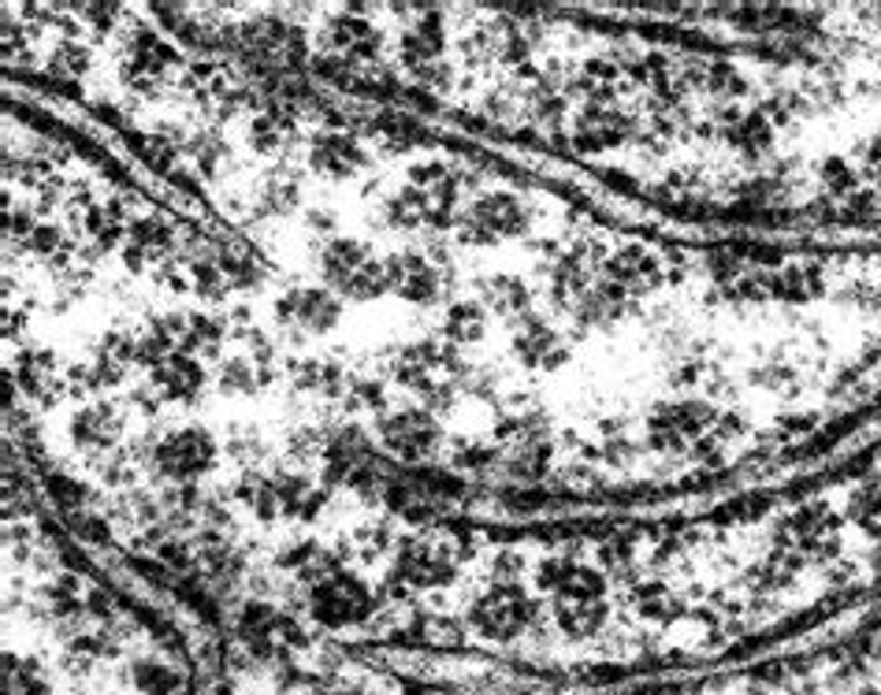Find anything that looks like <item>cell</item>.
Here are the masks:
<instances>
[{"label": "cell", "mask_w": 881, "mask_h": 695, "mask_svg": "<svg viewBox=\"0 0 881 695\" xmlns=\"http://www.w3.org/2000/svg\"><path fill=\"white\" fill-rule=\"evenodd\" d=\"M722 15L767 60L618 34L599 71L551 97L618 115L610 161L636 194L881 246V4Z\"/></svg>", "instance_id": "6da1fadb"}, {"label": "cell", "mask_w": 881, "mask_h": 695, "mask_svg": "<svg viewBox=\"0 0 881 695\" xmlns=\"http://www.w3.org/2000/svg\"><path fill=\"white\" fill-rule=\"evenodd\" d=\"M387 290L398 294L409 306H439L450 290V272L447 264L432 261L428 253L406 250L387 257Z\"/></svg>", "instance_id": "7a4b0ae2"}, {"label": "cell", "mask_w": 881, "mask_h": 695, "mask_svg": "<svg viewBox=\"0 0 881 695\" xmlns=\"http://www.w3.org/2000/svg\"><path fill=\"white\" fill-rule=\"evenodd\" d=\"M324 473L328 484L361 487V492H372V487L384 484V473H379L376 454H372V439L357 432V428H342V432L328 439Z\"/></svg>", "instance_id": "3957f363"}, {"label": "cell", "mask_w": 881, "mask_h": 695, "mask_svg": "<svg viewBox=\"0 0 881 695\" xmlns=\"http://www.w3.org/2000/svg\"><path fill=\"white\" fill-rule=\"evenodd\" d=\"M379 443L395 457H403V462H428V457H436L439 446H443V424H439L432 413H425L420 406H406V409H398V413L384 417V424H379Z\"/></svg>", "instance_id": "277c9868"}, {"label": "cell", "mask_w": 881, "mask_h": 695, "mask_svg": "<svg viewBox=\"0 0 881 695\" xmlns=\"http://www.w3.org/2000/svg\"><path fill=\"white\" fill-rule=\"evenodd\" d=\"M153 462L175 484H190V479L209 473L212 462H217V439L205 428H179V432L164 435L156 443Z\"/></svg>", "instance_id": "5b68a950"}, {"label": "cell", "mask_w": 881, "mask_h": 695, "mask_svg": "<svg viewBox=\"0 0 881 695\" xmlns=\"http://www.w3.org/2000/svg\"><path fill=\"white\" fill-rule=\"evenodd\" d=\"M372 599L365 592V584L354 581L346 573H331L324 581L312 584V618L331 625V629H342V625H357L361 618H368Z\"/></svg>", "instance_id": "8992f818"}, {"label": "cell", "mask_w": 881, "mask_h": 695, "mask_svg": "<svg viewBox=\"0 0 881 695\" xmlns=\"http://www.w3.org/2000/svg\"><path fill=\"white\" fill-rule=\"evenodd\" d=\"M276 309H279L283 324H294V328L309 331V335H328L342 317V301L324 287H298V290L283 294Z\"/></svg>", "instance_id": "52a82bcc"}, {"label": "cell", "mask_w": 881, "mask_h": 695, "mask_svg": "<svg viewBox=\"0 0 881 695\" xmlns=\"http://www.w3.org/2000/svg\"><path fill=\"white\" fill-rule=\"evenodd\" d=\"M487 335H492V320H487V309L480 306L473 294L447 301L443 320H439V339H447L450 346H458L465 357V354H473V350L484 346Z\"/></svg>", "instance_id": "ba28073f"}, {"label": "cell", "mask_w": 881, "mask_h": 695, "mask_svg": "<svg viewBox=\"0 0 881 695\" xmlns=\"http://www.w3.org/2000/svg\"><path fill=\"white\" fill-rule=\"evenodd\" d=\"M164 328V335L172 339L175 354L186 357H212L220 354V342H223V328L205 312H172V317L156 320Z\"/></svg>", "instance_id": "9c48e42d"}, {"label": "cell", "mask_w": 881, "mask_h": 695, "mask_svg": "<svg viewBox=\"0 0 881 695\" xmlns=\"http://www.w3.org/2000/svg\"><path fill=\"white\" fill-rule=\"evenodd\" d=\"M172 48L161 42L156 34H134L131 45H126V82L134 86V90H156V86L164 82V75H168L172 67Z\"/></svg>", "instance_id": "30bf717a"}, {"label": "cell", "mask_w": 881, "mask_h": 695, "mask_svg": "<svg viewBox=\"0 0 881 695\" xmlns=\"http://www.w3.org/2000/svg\"><path fill=\"white\" fill-rule=\"evenodd\" d=\"M309 161H312V168L320 175H328V179H350V175H357L365 168V150H361L350 134L328 131L312 142Z\"/></svg>", "instance_id": "8fae6325"}, {"label": "cell", "mask_w": 881, "mask_h": 695, "mask_svg": "<svg viewBox=\"0 0 881 695\" xmlns=\"http://www.w3.org/2000/svg\"><path fill=\"white\" fill-rule=\"evenodd\" d=\"M328 45L335 48L342 60L365 64L379 53V31L365 15H339L328 26Z\"/></svg>", "instance_id": "7c38bea8"}, {"label": "cell", "mask_w": 881, "mask_h": 695, "mask_svg": "<svg viewBox=\"0 0 881 695\" xmlns=\"http://www.w3.org/2000/svg\"><path fill=\"white\" fill-rule=\"evenodd\" d=\"M276 498H279V517H301L312 521L328 503V487L312 484L301 473H279L276 476Z\"/></svg>", "instance_id": "4fadbf2b"}, {"label": "cell", "mask_w": 881, "mask_h": 695, "mask_svg": "<svg viewBox=\"0 0 881 695\" xmlns=\"http://www.w3.org/2000/svg\"><path fill=\"white\" fill-rule=\"evenodd\" d=\"M71 435L86 450H109L120 435V413L109 402H86L71 417Z\"/></svg>", "instance_id": "5bb4252c"}, {"label": "cell", "mask_w": 881, "mask_h": 695, "mask_svg": "<svg viewBox=\"0 0 881 695\" xmlns=\"http://www.w3.org/2000/svg\"><path fill=\"white\" fill-rule=\"evenodd\" d=\"M153 384L164 398L172 402H186L205 387V368L198 357H186V354H172L164 365L153 368Z\"/></svg>", "instance_id": "9a60e30c"}, {"label": "cell", "mask_w": 881, "mask_h": 695, "mask_svg": "<svg viewBox=\"0 0 881 695\" xmlns=\"http://www.w3.org/2000/svg\"><path fill=\"white\" fill-rule=\"evenodd\" d=\"M172 250V228L161 217H142L131 220L126 231V264L142 268L145 261H161Z\"/></svg>", "instance_id": "2e32d148"}, {"label": "cell", "mask_w": 881, "mask_h": 695, "mask_svg": "<svg viewBox=\"0 0 881 695\" xmlns=\"http://www.w3.org/2000/svg\"><path fill=\"white\" fill-rule=\"evenodd\" d=\"M368 261H372L368 250L354 239H331L328 246L320 250V272H324L328 287H335V290L346 287Z\"/></svg>", "instance_id": "e0dca14e"}, {"label": "cell", "mask_w": 881, "mask_h": 695, "mask_svg": "<svg viewBox=\"0 0 881 695\" xmlns=\"http://www.w3.org/2000/svg\"><path fill=\"white\" fill-rule=\"evenodd\" d=\"M268 384H272V368L257 365L253 357H231L220 365V390H228V395H257Z\"/></svg>", "instance_id": "ac0fdd59"}, {"label": "cell", "mask_w": 881, "mask_h": 695, "mask_svg": "<svg viewBox=\"0 0 881 695\" xmlns=\"http://www.w3.org/2000/svg\"><path fill=\"white\" fill-rule=\"evenodd\" d=\"M384 217L390 228H406V231L428 228V198L417 186H403V190L384 205Z\"/></svg>", "instance_id": "d6986e66"}, {"label": "cell", "mask_w": 881, "mask_h": 695, "mask_svg": "<svg viewBox=\"0 0 881 695\" xmlns=\"http://www.w3.org/2000/svg\"><path fill=\"white\" fill-rule=\"evenodd\" d=\"M239 503L246 506L250 514H257L261 521H276L279 517V498H276V479L268 476H242L239 487H234Z\"/></svg>", "instance_id": "ffe728a7"}, {"label": "cell", "mask_w": 881, "mask_h": 695, "mask_svg": "<svg viewBox=\"0 0 881 695\" xmlns=\"http://www.w3.org/2000/svg\"><path fill=\"white\" fill-rule=\"evenodd\" d=\"M294 384L317 398H339L342 390H346L342 372L335 365H328V361H306V365H298L294 368Z\"/></svg>", "instance_id": "44dd1931"}, {"label": "cell", "mask_w": 881, "mask_h": 695, "mask_svg": "<svg viewBox=\"0 0 881 695\" xmlns=\"http://www.w3.org/2000/svg\"><path fill=\"white\" fill-rule=\"evenodd\" d=\"M246 142L261 156H276V153H283L290 145V123L283 120L279 112H261L257 120H250Z\"/></svg>", "instance_id": "7402d4cb"}, {"label": "cell", "mask_w": 881, "mask_h": 695, "mask_svg": "<svg viewBox=\"0 0 881 695\" xmlns=\"http://www.w3.org/2000/svg\"><path fill=\"white\" fill-rule=\"evenodd\" d=\"M86 231H90L97 246H115L131 231V223H126L120 205H97V209L86 212Z\"/></svg>", "instance_id": "603a6c76"}, {"label": "cell", "mask_w": 881, "mask_h": 695, "mask_svg": "<svg viewBox=\"0 0 881 695\" xmlns=\"http://www.w3.org/2000/svg\"><path fill=\"white\" fill-rule=\"evenodd\" d=\"M339 294H346L350 301H376L379 294H387V264L384 261H368L365 268H361Z\"/></svg>", "instance_id": "cb8c5ba5"}, {"label": "cell", "mask_w": 881, "mask_h": 695, "mask_svg": "<svg viewBox=\"0 0 881 695\" xmlns=\"http://www.w3.org/2000/svg\"><path fill=\"white\" fill-rule=\"evenodd\" d=\"M19 379L31 395H48L53 390V357L45 354H26L19 361Z\"/></svg>", "instance_id": "d4e9b609"}, {"label": "cell", "mask_w": 881, "mask_h": 695, "mask_svg": "<svg viewBox=\"0 0 881 695\" xmlns=\"http://www.w3.org/2000/svg\"><path fill=\"white\" fill-rule=\"evenodd\" d=\"M294 205H298V186L294 183H268L261 190V209L268 212V217H287V212H294Z\"/></svg>", "instance_id": "484cf974"}, {"label": "cell", "mask_w": 881, "mask_h": 695, "mask_svg": "<svg viewBox=\"0 0 881 695\" xmlns=\"http://www.w3.org/2000/svg\"><path fill=\"white\" fill-rule=\"evenodd\" d=\"M48 64H53L56 75H82L86 64H90V53H86L78 42H60L53 48V60Z\"/></svg>", "instance_id": "4316f807"}, {"label": "cell", "mask_w": 881, "mask_h": 695, "mask_svg": "<svg viewBox=\"0 0 881 695\" xmlns=\"http://www.w3.org/2000/svg\"><path fill=\"white\" fill-rule=\"evenodd\" d=\"M134 145H139V153L153 164L156 172H175V145L168 139H161V134H145V139H139Z\"/></svg>", "instance_id": "83f0119b"}, {"label": "cell", "mask_w": 881, "mask_h": 695, "mask_svg": "<svg viewBox=\"0 0 881 695\" xmlns=\"http://www.w3.org/2000/svg\"><path fill=\"white\" fill-rule=\"evenodd\" d=\"M328 439H331V435H320L317 428H298V432L290 435V454H294V457H301V462H312V457H324Z\"/></svg>", "instance_id": "f1b7e54d"}, {"label": "cell", "mask_w": 881, "mask_h": 695, "mask_svg": "<svg viewBox=\"0 0 881 695\" xmlns=\"http://www.w3.org/2000/svg\"><path fill=\"white\" fill-rule=\"evenodd\" d=\"M26 246H31L37 257H53V253L64 250V234L60 228H53V223H42V228H34L26 234Z\"/></svg>", "instance_id": "f546056e"}, {"label": "cell", "mask_w": 881, "mask_h": 695, "mask_svg": "<svg viewBox=\"0 0 881 695\" xmlns=\"http://www.w3.org/2000/svg\"><path fill=\"white\" fill-rule=\"evenodd\" d=\"M190 153H194V161L201 164V168H217V161L223 156V142L217 139V134H201V139H194L190 142Z\"/></svg>", "instance_id": "4dcf8cb0"}, {"label": "cell", "mask_w": 881, "mask_h": 695, "mask_svg": "<svg viewBox=\"0 0 881 695\" xmlns=\"http://www.w3.org/2000/svg\"><path fill=\"white\" fill-rule=\"evenodd\" d=\"M354 398H357L361 406L379 409V406H384V387L372 384V379H365V384H354Z\"/></svg>", "instance_id": "1f68e13d"}, {"label": "cell", "mask_w": 881, "mask_h": 695, "mask_svg": "<svg viewBox=\"0 0 881 695\" xmlns=\"http://www.w3.org/2000/svg\"><path fill=\"white\" fill-rule=\"evenodd\" d=\"M131 476H134V465L126 462V457H109V465H104V479H109V484H126Z\"/></svg>", "instance_id": "d6a6232c"}]
</instances>
